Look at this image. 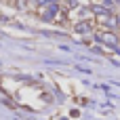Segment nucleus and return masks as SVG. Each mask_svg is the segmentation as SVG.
<instances>
[{"label":"nucleus","mask_w":120,"mask_h":120,"mask_svg":"<svg viewBox=\"0 0 120 120\" xmlns=\"http://www.w3.org/2000/svg\"><path fill=\"white\" fill-rule=\"evenodd\" d=\"M76 30H78V32H86V30H89V25H86V23H80Z\"/></svg>","instance_id":"7ed1b4c3"},{"label":"nucleus","mask_w":120,"mask_h":120,"mask_svg":"<svg viewBox=\"0 0 120 120\" xmlns=\"http://www.w3.org/2000/svg\"><path fill=\"white\" fill-rule=\"evenodd\" d=\"M97 40H103V42L116 44V36H114V34H103V36H97Z\"/></svg>","instance_id":"f257e3e1"},{"label":"nucleus","mask_w":120,"mask_h":120,"mask_svg":"<svg viewBox=\"0 0 120 120\" xmlns=\"http://www.w3.org/2000/svg\"><path fill=\"white\" fill-rule=\"evenodd\" d=\"M93 11H95L97 15H108V13H110V11H108V8H103V6H93Z\"/></svg>","instance_id":"f03ea898"}]
</instances>
